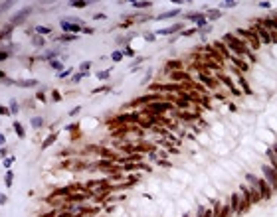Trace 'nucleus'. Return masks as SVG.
<instances>
[{
	"instance_id": "obj_7",
	"label": "nucleus",
	"mask_w": 277,
	"mask_h": 217,
	"mask_svg": "<svg viewBox=\"0 0 277 217\" xmlns=\"http://www.w3.org/2000/svg\"><path fill=\"white\" fill-rule=\"evenodd\" d=\"M59 28L63 30V34H73V36H77L79 32H83V28H81L79 24H72V22H67L66 18L59 22Z\"/></svg>"
},
{
	"instance_id": "obj_1",
	"label": "nucleus",
	"mask_w": 277,
	"mask_h": 217,
	"mask_svg": "<svg viewBox=\"0 0 277 217\" xmlns=\"http://www.w3.org/2000/svg\"><path fill=\"white\" fill-rule=\"evenodd\" d=\"M224 43L228 46V50L233 51V55H238V57H243V55H247L249 61H255V55L252 53V50L247 47V43L242 40V38H238L236 34H224Z\"/></svg>"
},
{
	"instance_id": "obj_50",
	"label": "nucleus",
	"mask_w": 277,
	"mask_h": 217,
	"mask_svg": "<svg viewBox=\"0 0 277 217\" xmlns=\"http://www.w3.org/2000/svg\"><path fill=\"white\" fill-rule=\"evenodd\" d=\"M12 162H14V158H4V168H8V170H10Z\"/></svg>"
},
{
	"instance_id": "obj_47",
	"label": "nucleus",
	"mask_w": 277,
	"mask_h": 217,
	"mask_svg": "<svg viewBox=\"0 0 277 217\" xmlns=\"http://www.w3.org/2000/svg\"><path fill=\"white\" fill-rule=\"evenodd\" d=\"M0 8H2V12H6V10L12 8V2H2V6H0Z\"/></svg>"
},
{
	"instance_id": "obj_40",
	"label": "nucleus",
	"mask_w": 277,
	"mask_h": 217,
	"mask_svg": "<svg viewBox=\"0 0 277 217\" xmlns=\"http://www.w3.org/2000/svg\"><path fill=\"white\" fill-rule=\"evenodd\" d=\"M123 53H125L127 57H135V50H133V47H125Z\"/></svg>"
},
{
	"instance_id": "obj_19",
	"label": "nucleus",
	"mask_w": 277,
	"mask_h": 217,
	"mask_svg": "<svg viewBox=\"0 0 277 217\" xmlns=\"http://www.w3.org/2000/svg\"><path fill=\"white\" fill-rule=\"evenodd\" d=\"M36 34H40V36H48V34H52L53 32V28L52 26H36Z\"/></svg>"
},
{
	"instance_id": "obj_49",
	"label": "nucleus",
	"mask_w": 277,
	"mask_h": 217,
	"mask_svg": "<svg viewBox=\"0 0 277 217\" xmlns=\"http://www.w3.org/2000/svg\"><path fill=\"white\" fill-rule=\"evenodd\" d=\"M52 101H62V95L58 91H52Z\"/></svg>"
},
{
	"instance_id": "obj_59",
	"label": "nucleus",
	"mask_w": 277,
	"mask_h": 217,
	"mask_svg": "<svg viewBox=\"0 0 277 217\" xmlns=\"http://www.w3.org/2000/svg\"><path fill=\"white\" fill-rule=\"evenodd\" d=\"M83 34H93V28H83Z\"/></svg>"
},
{
	"instance_id": "obj_16",
	"label": "nucleus",
	"mask_w": 277,
	"mask_h": 217,
	"mask_svg": "<svg viewBox=\"0 0 277 217\" xmlns=\"http://www.w3.org/2000/svg\"><path fill=\"white\" fill-rule=\"evenodd\" d=\"M53 40H56L58 43H66V42H75V40H77V36H73V34H62V36H53Z\"/></svg>"
},
{
	"instance_id": "obj_51",
	"label": "nucleus",
	"mask_w": 277,
	"mask_h": 217,
	"mask_svg": "<svg viewBox=\"0 0 277 217\" xmlns=\"http://www.w3.org/2000/svg\"><path fill=\"white\" fill-rule=\"evenodd\" d=\"M79 111H81V107H75V108H72V111H69V117H75Z\"/></svg>"
},
{
	"instance_id": "obj_4",
	"label": "nucleus",
	"mask_w": 277,
	"mask_h": 217,
	"mask_svg": "<svg viewBox=\"0 0 277 217\" xmlns=\"http://www.w3.org/2000/svg\"><path fill=\"white\" fill-rule=\"evenodd\" d=\"M246 180L247 182H252L253 184V188L257 189L259 193H261V199H269L271 197V192H273V189L269 188V184L263 180V178H255V176H252V174H247L246 176Z\"/></svg>"
},
{
	"instance_id": "obj_6",
	"label": "nucleus",
	"mask_w": 277,
	"mask_h": 217,
	"mask_svg": "<svg viewBox=\"0 0 277 217\" xmlns=\"http://www.w3.org/2000/svg\"><path fill=\"white\" fill-rule=\"evenodd\" d=\"M59 57H62V47H52V50L40 53V55H38V61H48L50 63L52 59H59Z\"/></svg>"
},
{
	"instance_id": "obj_48",
	"label": "nucleus",
	"mask_w": 277,
	"mask_h": 217,
	"mask_svg": "<svg viewBox=\"0 0 277 217\" xmlns=\"http://www.w3.org/2000/svg\"><path fill=\"white\" fill-rule=\"evenodd\" d=\"M145 40H149V42H155V40H156V36H155V34H150V32H146V34H145Z\"/></svg>"
},
{
	"instance_id": "obj_58",
	"label": "nucleus",
	"mask_w": 277,
	"mask_h": 217,
	"mask_svg": "<svg viewBox=\"0 0 277 217\" xmlns=\"http://www.w3.org/2000/svg\"><path fill=\"white\" fill-rule=\"evenodd\" d=\"M212 215H214V211H212V209H208V211H206V213H204L202 217H212Z\"/></svg>"
},
{
	"instance_id": "obj_3",
	"label": "nucleus",
	"mask_w": 277,
	"mask_h": 217,
	"mask_svg": "<svg viewBox=\"0 0 277 217\" xmlns=\"http://www.w3.org/2000/svg\"><path fill=\"white\" fill-rule=\"evenodd\" d=\"M170 108H174V105H172L170 101H156V103H150V105H146L143 108V115H155V117H159V115H162V113L170 111Z\"/></svg>"
},
{
	"instance_id": "obj_33",
	"label": "nucleus",
	"mask_w": 277,
	"mask_h": 217,
	"mask_svg": "<svg viewBox=\"0 0 277 217\" xmlns=\"http://www.w3.org/2000/svg\"><path fill=\"white\" fill-rule=\"evenodd\" d=\"M12 180H14V174H12V170H8L6 172V176H4V186H12Z\"/></svg>"
},
{
	"instance_id": "obj_24",
	"label": "nucleus",
	"mask_w": 277,
	"mask_h": 217,
	"mask_svg": "<svg viewBox=\"0 0 277 217\" xmlns=\"http://www.w3.org/2000/svg\"><path fill=\"white\" fill-rule=\"evenodd\" d=\"M56 138H58V134H50V136H48L44 142H42V150H46V148H50V146L56 142Z\"/></svg>"
},
{
	"instance_id": "obj_2",
	"label": "nucleus",
	"mask_w": 277,
	"mask_h": 217,
	"mask_svg": "<svg viewBox=\"0 0 277 217\" xmlns=\"http://www.w3.org/2000/svg\"><path fill=\"white\" fill-rule=\"evenodd\" d=\"M236 36H238V38H242V40L247 43V47H249V50H253V51H255V50H259V46H261V42H259L257 34H255V32H252L249 28H246V30H243V28L236 30Z\"/></svg>"
},
{
	"instance_id": "obj_8",
	"label": "nucleus",
	"mask_w": 277,
	"mask_h": 217,
	"mask_svg": "<svg viewBox=\"0 0 277 217\" xmlns=\"http://www.w3.org/2000/svg\"><path fill=\"white\" fill-rule=\"evenodd\" d=\"M198 79L202 81V83L208 87V89H216V87L220 85V81H218V77H214V75H210L208 71H202L198 75Z\"/></svg>"
},
{
	"instance_id": "obj_29",
	"label": "nucleus",
	"mask_w": 277,
	"mask_h": 217,
	"mask_svg": "<svg viewBox=\"0 0 277 217\" xmlns=\"http://www.w3.org/2000/svg\"><path fill=\"white\" fill-rule=\"evenodd\" d=\"M42 126H44V118H42V117H34V118H32V128H42Z\"/></svg>"
},
{
	"instance_id": "obj_18",
	"label": "nucleus",
	"mask_w": 277,
	"mask_h": 217,
	"mask_svg": "<svg viewBox=\"0 0 277 217\" xmlns=\"http://www.w3.org/2000/svg\"><path fill=\"white\" fill-rule=\"evenodd\" d=\"M18 87H24V89L38 87V81H36V79H22V81H18Z\"/></svg>"
},
{
	"instance_id": "obj_25",
	"label": "nucleus",
	"mask_w": 277,
	"mask_h": 217,
	"mask_svg": "<svg viewBox=\"0 0 277 217\" xmlns=\"http://www.w3.org/2000/svg\"><path fill=\"white\" fill-rule=\"evenodd\" d=\"M198 115H200V113H194V115H188V113H178V118H182V121H198Z\"/></svg>"
},
{
	"instance_id": "obj_17",
	"label": "nucleus",
	"mask_w": 277,
	"mask_h": 217,
	"mask_svg": "<svg viewBox=\"0 0 277 217\" xmlns=\"http://www.w3.org/2000/svg\"><path fill=\"white\" fill-rule=\"evenodd\" d=\"M238 81H240V87H242V91L246 95H252V89H249V83L246 81V77L243 75H238Z\"/></svg>"
},
{
	"instance_id": "obj_45",
	"label": "nucleus",
	"mask_w": 277,
	"mask_h": 217,
	"mask_svg": "<svg viewBox=\"0 0 277 217\" xmlns=\"http://www.w3.org/2000/svg\"><path fill=\"white\" fill-rule=\"evenodd\" d=\"M149 160L150 162H159L160 158H159V154H155V152H149Z\"/></svg>"
},
{
	"instance_id": "obj_12",
	"label": "nucleus",
	"mask_w": 277,
	"mask_h": 217,
	"mask_svg": "<svg viewBox=\"0 0 277 217\" xmlns=\"http://www.w3.org/2000/svg\"><path fill=\"white\" fill-rule=\"evenodd\" d=\"M216 77H218V81H222V83H224V85H226V87H228V89H230L236 97H238V95H242V91L233 87V83H232V79H230V77H226V75H222V73H218Z\"/></svg>"
},
{
	"instance_id": "obj_52",
	"label": "nucleus",
	"mask_w": 277,
	"mask_h": 217,
	"mask_svg": "<svg viewBox=\"0 0 277 217\" xmlns=\"http://www.w3.org/2000/svg\"><path fill=\"white\" fill-rule=\"evenodd\" d=\"M6 202H8V197H6V193H2V195H0V203H2V205H6Z\"/></svg>"
},
{
	"instance_id": "obj_14",
	"label": "nucleus",
	"mask_w": 277,
	"mask_h": 217,
	"mask_svg": "<svg viewBox=\"0 0 277 217\" xmlns=\"http://www.w3.org/2000/svg\"><path fill=\"white\" fill-rule=\"evenodd\" d=\"M184 28L182 24H174V26H170V28H166V30H159L156 32V36H170V34H176V32H180Z\"/></svg>"
},
{
	"instance_id": "obj_42",
	"label": "nucleus",
	"mask_w": 277,
	"mask_h": 217,
	"mask_svg": "<svg viewBox=\"0 0 277 217\" xmlns=\"http://www.w3.org/2000/svg\"><path fill=\"white\" fill-rule=\"evenodd\" d=\"M2 83L4 85H18V81H14V79H10V77H2Z\"/></svg>"
},
{
	"instance_id": "obj_37",
	"label": "nucleus",
	"mask_w": 277,
	"mask_h": 217,
	"mask_svg": "<svg viewBox=\"0 0 277 217\" xmlns=\"http://www.w3.org/2000/svg\"><path fill=\"white\" fill-rule=\"evenodd\" d=\"M89 69H91V61H83L79 65V71H83V73H87Z\"/></svg>"
},
{
	"instance_id": "obj_28",
	"label": "nucleus",
	"mask_w": 277,
	"mask_h": 217,
	"mask_svg": "<svg viewBox=\"0 0 277 217\" xmlns=\"http://www.w3.org/2000/svg\"><path fill=\"white\" fill-rule=\"evenodd\" d=\"M14 130H16V134H18V138H24L26 136V130L22 126V122H14Z\"/></svg>"
},
{
	"instance_id": "obj_31",
	"label": "nucleus",
	"mask_w": 277,
	"mask_h": 217,
	"mask_svg": "<svg viewBox=\"0 0 277 217\" xmlns=\"http://www.w3.org/2000/svg\"><path fill=\"white\" fill-rule=\"evenodd\" d=\"M109 75H111V69H105V71H97L95 77L99 81H105V79H109Z\"/></svg>"
},
{
	"instance_id": "obj_54",
	"label": "nucleus",
	"mask_w": 277,
	"mask_h": 217,
	"mask_svg": "<svg viewBox=\"0 0 277 217\" xmlns=\"http://www.w3.org/2000/svg\"><path fill=\"white\" fill-rule=\"evenodd\" d=\"M259 6L261 8H271V2H259Z\"/></svg>"
},
{
	"instance_id": "obj_36",
	"label": "nucleus",
	"mask_w": 277,
	"mask_h": 217,
	"mask_svg": "<svg viewBox=\"0 0 277 217\" xmlns=\"http://www.w3.org/2000/svg\"><path fill=\"white\" fill-rule=\"evenodd\" d=\"M89 2H83V0H77V2H69V6L72 8H85Z\"/></svg>"
},
{
	"instance_id": "obj_11",
	"label": "nucleus",
	"mask_w": 277,
	"mask_h": 217,
	"mask_svg": "<svg viewBox=\"0 0 277 217\" xmlns=\"http://www.w3.org/2000/svg\"><path fill=\"white\" fill-rule=\"evenodd\" d=\"M230 61L238 67V71L240 73H246L247 69H249V63H246V59H242V57H238V55H233L232 53V57H230Z\"/></svg>"
},
{
	"instance_id": "obj_57",
	"label": "nucleus",
	"mask_w": 277,
	"mask_h": 217,
	"mask_svg": "<svg viewBox=\"0 0 277 217\" xmlns=\"http://www.w3.org/2000/svg\"><path fill=\"white\" fill-rule=\"evenodd\" d=\"M93 18H95V20H105V14H95Z\"/></svg>"
},
{
	"instance_id": "obj_34",
	"label": "nucleus",
	"mask_w": 277,
	"mask_h": 217,
	"mask_svg": "<svg viewBox=\"0 0 277 217\" xmlns=\"http://www.w3.org/2000/svg\"><path fill=\"white\" fill-rule=\"evenodd\" d=\"M123 57H125V53H123L121 50H117V51H113V53H111V59H113L115 63H117V61H121Z\"/></svg>"
},
{
	"instance_id": "obj_26",
	"label": "nucleus",
	"mask_w": 277,
	"mask_h": 217,
	"mask_svg": "<svg viewBox=\"0 0 277 217\" xmlns=\"http://www.w3.org/2000/svg\"><path fill=\"white\" fill-rule=\"evenodd\" d=\"M48 65H50V67H52V69H56V71H59V73H62V71H63V63H62V61H59V59H52V61H50V63H48Z\"/></svg>"
},
{
	"instance_id": "obj_32",
	"label": "nucleus",
	"mask_w": 277,
	"mask_h": 217,
	"mask_svg": "<svg viewBox=\"0 0 277 217\" xmlns=\"http://www.w3.org/2000/svg\"><path fill=\"white\" fill-rule=\"evenodd\" d=\"M133 38H135V34H127V36H123V38H117V43H119V46H125V43L131 42Z\"/></svg>"
},
{
	"instance_id": "obj_46",
	"label": "nucleus",
	"mask_w": 277,
	"mask_h": 217,
	"mask_svg": "<svg viewBox=\"0 0 277 217\" xmlns=\"http://www.w3.org/2000/svg\"><path fill=\"white\" fill-rule=\"evenodd\" d=\"M36 99L44 103V101H46V95H44V91H38V93H36Z\"/></svg>"
},
{
	"instance_id": "obj_43",
	"label": "nucleus",
	"mask_w": 277,
	"mask_h": 217,
	"mask_svg": "<svg viewBox=\"0 0 277 217\" xmlns=\"http://www.w3.org/2000/svg\"><path fill=\"white\" fill-rule=\"evenodd\" d=\"M67 75H72V67H69V69H63V71H62V73H59V75H58V77H59V79H66V77H67Z\"/></svg>"
},
{
	"instance_id": "obj_20",
	"label": "nucleus",
	"mask_w": 277,
	"mask_h": 217,
	"mask_svg": "<svg viewBox=\"0 0 277 217\" xmlns=\"http://www.w3.org/2000/svg\"><path fill=\"white\" fill-rule=\"evenodd\" d=\"M32 43H34L36 47H44V46H46V40H44V36L34 34V36H32Z\"/></svg>"
},
{
	"instance_id": "obj_23",
	"label": "nucleus",
	"mask_w": 277,
	"mask_h": 217,
	"mask_svg": "<svg viewBox=\"0 0 277 217\" xmlns=\"http://www.w3.org/2000/svg\"><path fill=\"white\" fill-rule=\"evenodd\" d=\"M12 32H14V26L10 24V22H8V24H4V30H2V42H6V38H10V34H12Z\"/></svg>"
},
{
	"instance_id": "obj_27",
	"label": "nucleus",
	"mask_w": 277,
	"mask_h": 217,
	"mask_svg": "<svg viewBox=\"0 0 277 217\" xmlns=\"http://www.w3.org/2000/svg\"><path fill=\"white\" fill-rule=\"evenodd\" d=\"M222 16V12L220 10H208V12H206V18H208V22H212V20H218Z\"/></svg>"
},
{
	"instance_id": "obj_53",
	"label": "nucleus",
	"mask_w": 277,
	"mask_h": 217,
	"mask_svg": "<svg viewBox=\"0 0 277 217\" xmlns=\"http://www.w3.org/2000/svg\"><path fill=\"white\" fill-rule=\"evenodd\" d=\"M0 113H2V115H10V108H6V107H0Z\"/></svg>"
},
{
	"instance_id": "obj_10",
	"label": "nucleus",
	"mask_w": 277,
	"mask_h": 217,
	"mask_svg": "<svg viewBox=\"0 0 277 217\" xmlns=\"http://www.w3.org/2000/svg\"><path fill=\"white\" fill-rule=\"evenodd\" d=\"M170 81H174V83H192V77H190L188 73L184 71H172L170 73Z\"/></svg>"
},
{
	"instance_id": "obj_15",
	"label": "nucleus",
	"mask_w": 277,
	"mask_h": 217,
	"mask_svg": "<svg viewBox=\"0 0 277 217\" xmlns=\"http://www.w3.org/2000/svg\"><path fill=\"white\" fill-rule=\"evenodd\" d=\"M174 69H176V71H180V69H182V61H180V59H172V61H168V63L164 65V71H166V73L174 71Z\"/></svg>"
},
{
	"instance_id": "obj_39",
	"label": "nucleus",
	"mask_w": 277,
	"mask_h": 217,
	"mask_svg": "<svg viewBox=\"0 0 277 217\" xmlns=\"http://www.w3.org/2000/svg\"><path fill=\"white\" fill-rule=\"evenodd\" d=\"M135 8H150V2H133Z\"/></svg>"
},
{
	"instance_id": "obj_41",
	"label": "nucleus",
	"mask_w": 277,
	"mask_h": 217,
	"mask_svg": "<svg viewBox=\"0 0 277 217\" xmlns=\"http://www.w3.org/2000/svg\"><path fill=\"white\" fill-rule=\"evenodd\" d=\"M107 91H109V87H97V89H93L91 93L97 95V93H107Z\"/></svg>"
},
{
	"instance_id": "obj_35",
	"label": "nucleus",
	"mask_w": 277,
	"mask_h": 217,
	"mask_svg": "<svg viewBox=\"0 0 277 217\" xmlns=\"http://www.w3.org/2000/svg\"><path fill=\"white\" fill-rule=\"evenodd\" d=\"M85 75H87V73H83V71H77V73H75V75H73V77H72V83H79V81H81V79H83V77H85Z\"/></svg>"
},
{
	"instance_id": "obj_30",
	"label": "nucleus",
	"mask_w": 277,
	"mask_h": 217,
	"mask_svg": "<svg viewBox=\"0 0 277 217\" xmlns=\"http://www.w3.org/2000/svg\"><path fill=\"white\" fill-rule=\"evenodd\" d=\"M10 113H14V115H18V113H20V103L16 101V99L10 101Z\"/></svg>"
},
{
	"instance_id": "obj_22",
	"label": "nucleus",
	"mask_w": 277,
	"mask_h": 217,
	"mask_svg": "<svg viewBox=\"0 0 277 217\" xmlns=\"http://www.w3.org/2000/svg\"><path fill=\"white\" fill-rule=\"evenodd\" d=\"M178 14H180V10H170V12H164V14L156 16V20H168V18H176Z\"/></svg>"
},
{
	"instance_id": "obj_38",
	"label": "nucleus",
	"mask_w": 277,
	"mask_h": 217,
	"mask_svg": "<svg viewBox=\"0 0 277 217\" xmlns=\"http://www.w3.org/2000/svg\"><path fill=\"white\" fill-rule=\"evenodd\" d=\"M198 32V28H190V30H182L180 32V36H194Z\"/></svg>"
},
{
	"instance_id": "obj_44",
	"label": "nucleus",
	"mask_w": 277,
	"mask_h": 217,
	"mask_svg": "<svg viewBox=\"0 0 277 217\" xmlns=\"http://www.w3.org/2000/svg\"><path fill=\"white\" fill-rule=\"evenodd\" d=\"M8 57H10V51L8 50H2V53H0V61H6Z\"/></svg>"
},
{
	"instance_id": "obj_21",
	"label": "nucleus",
	"mask_w": 277,
	"mask_h": 217,
	"mask_svg": "<svg viewBox=\"0 0 277 217\" xmlns=\"http://www.w3.org/2000/svg\"><path fill=\"white\" fill-rule=\"evenodd\" d=\"M230 207H232V211H233V213H238V209H240V195H238V193H233V195H232Z\"/></svg>"
},
{
	"instance_id": "obj_56",
	"label": "nucleus",
	"mask_w": 277,
	"mask_h": 217,
	"mask_svg": "<svg viewBox=\"0 0 277 217\" xmlns=\"http://www.w3.org/2000/svg\"><path fill=\"white\" fill-rule=\"evenodd\" d=\"M224 6H228V8H233V6H236V2H233V0H232V2H224Z\"/></svg>"
},
{
	"instance_id": "obj_9",
	"label": "nucleus",
	"mask_w": 277,
	"mask_h": 217,
	"mask_svg": "<svg viewBox=\"0 0 277 217\" xmlns=\"http://www.w3.org/2000/svg\"><path fill=\"white\" fill-rule=\"evenodd\" d=\"M30 12H32V8H24V10H20L16 16H12L10 18V24L12 26H20V24H24V20L30 16Z\"/></svg>"
},
{
	"instance_id": "obj_55",
	"label": "nucleus",
	"mask_w": 277,
	"mask_h": 217,
	"mask_svg": "<svg viewBox=\"0 0 277 217\" xmlns=\"http://www.w3.org/2000/svg\"><path fill=\"white\" fill-rule=\"evenodd\" d=\"M0 144L6 146V136H4V134H0Z\"/></svg>"
},
{
	"instance_id": "obj_5",
	"label": "nucleus",
	"mask_w": 277,
	"mask_h": 217,
	"mask_svg": "<svg viewBox=\"0 0 277 217\" xmlns=\"http://www.w3.org/2000/svg\"><path fill=\"white\" fill-rule=\"evenodd\" d=\"M263 170V176H265V182L269 184L271 189H277V168L273 166H261Z\"/></svg>"
},
{
	"instance_id": "obj_13",
	"label": "nucleus",
	"mask_w": 277,
	"mask_h": 217,
	"mask_svg": "<svg viewBox=\"0 0 277 217\" xmlns=\"http://www.w3.org/2000/svg\"><path fill=\"white\" fill-rule=\"evenodd\" d=\"M214 50L218 51L224 59H230L232 57V53H230V50H228V46H226L224 42H214Z\"/></svg>"
}]
</instances>
